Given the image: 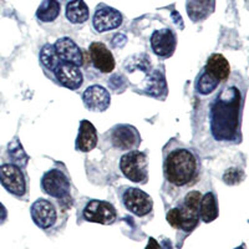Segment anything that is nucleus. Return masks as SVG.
I'll return each instance as SVG.
<instances>
[{"instance_id": "obj_9", "label": "nucleus", "mask_w": 249, "mask_h": 249, "mask_svg": "<svg viewBox=\"0 0 249 249\" xmlns=\"http://www.w3.org/2000/svg\"><path fill=\"white\" fill-rule=\"evenodd\" d=\"M111 143L121 151H133L141 143L140 132L131 124H119L111 132Z\"/></svg>"}, {"instance_id": "obj_7", "label": "nucleus", "mask_w": 249, "mask_h": 249, "mask_svg": "<svg viewBox=\"0 0 249 249\" xmlns=\"http://www.w3.org/2000/svg\"><path fill=\"white\" fill-rule=\"evenodd\" d=\"M124 207L133 214L143 217L153 208V201L150 196L140 188H127L122 196Z\"/></svg>"}, {"instance_id": "obj_8", "label": "nucleus", "mask_w": 249, "mask_h": 249, "mask_svg": "<svg viewBox=\"0 0 249 249\" xmlns=\"http://www.w3.org/2000/svg\"><path fill=\"white\" fill-rule=\"evenodd\" d=\"M116 210L111 203L93 199L86 204L84 210V218L89 222L100 224H112L116 219Z\"/></svg>"}, {"instance_id": "obj_14", "label": "nucleus", "mask_w": 249, "mask_h": 249, "mask_svg": "<svg viewBox=\"0 0 249 249\" xmlns=\"http://www.w3.org/2000/svg\"><path fill=\"white\" fill-rule=\"evenodd\" d=\"M56 76L57 81L64 88L70 90H77L84 82V75L80 66L70 64V62H60L53 71Z\"/></svg>"}, {"instance_id": "obj_25", "label": "nucleus", "mask_w": 249, "mask_h": 249, "mask_svg": "<svg viewBox=\"0 0 249 249\" xmlns=\"http://www.w3.org/2000/svg\"><path fill=\"white\" fill-rule=\"evenodd\" d=\"M8 153L9 157L12 159L13 163L17 164L18 167H26V164H28L29 162V156L26 155V152L24 151L23 146H21L20 141L18 140V137H15V139L9 143Z\"/></svg>"}, {"instance_id": "obj_23", "label": "nucleus", "mask_w": 249, "mask_h": 249, "mask_svg": "<svg viewBox=\"0 0 249 249\" xmlns=\"http://www.w3.org/2000/svg\"><path fill=\"white\" fill-rule=\"evenodd\" d=\"M60 3L57 0H44L36 12V18L43 23H51L60 15Z\"/></svg>"}, {"instance_id": "obj_15", "label": "nucleus", "mask_w": 249, "mask_h": 249, "mask_svg": "<svg viewBox=\"0 0 249 249\" xmlns=\"http://www.w3.org/2000/svg\"><path fill=\"white\" fill-rule=\"evenodd\" d=\"M89 53H90V59L93 68L104 74L112 72L115 69V59H113L110 49L105 44L95 41L89 48Z\"/></svg>"}, {"instance_id": "obj_26", "label": "nucleus", "mask_w": 249, "mask_h": 249, "mask_svg": "<svg viewBox=\"0 0 249 249\" xmlns=\"http://www.w3.org/2000/svg\"><path fill=\"white\" fill-rule=\"evenodd\" d=\"M40 60H41V64L50 71H54V69L61 62L55 51L54 45H50V44L43 46L40 51Z\"/></svg>"}, {"instance_id": "obj_18", "label": "nucleus", "mask_w": 249, "mask_h": 249, "mask_svg": "<svg viewBox=\"0 0 249 249\" xmlns=\"http://www.w3.org/2000/svg\"><path fill=\"white\" fill-rule=\"evenodd\" d=\"M204 71L219 81H226L231 74L230 62L221 54H212L204 66Z\"/></svg>"}, {"instance_id": "obj_27", "label": "nucleus", "mask_w": 249, "mask_h": 249, "mask_svg": "<svg viewBox=\"0 0 249 249\" xmlns=\"http://www.w3.org/2000/svg\"><path fill=\"white\" fill-rule=\"evenodd\" d=\"M243 178V172H242L239 168H230V170H227L223 175V181L226 182L227 184H237L242 181Z\"/></svg>"}, {"instance_id": "obj_10", "label": "nucleus", "mask_w": 249, "mask_h": 249, "mask_svg": "<svg viewBox=\"0 0 249 249\" xmlns=\"http://www.w3.org/2000/svg\"><path fill=\"white\" fill-rule=\"evenodd\" d=\"M122 24V15L119 10L107 5H99L92 19V25L97 33L117 29Z\"/></svg>"}, {"instance_id": "obj_5", "label": "nucleus", "mask_w": 249, "mask_h": 249, "mask_svg": "<svg viewBox=\"0 0 249 249\" xmlns=\"http://www.w3.org/2000/svg\"><path fill=\"white\" fill-rule=\"evenodd\" d=\"M0 182L8 192L21 197L26 192V182L24 173L14 163H5L0 166Z\"/></svg>"}, {"instance_id": "obj_21", "label": "nucleus", "mask_w": 249, "mask_h": 249, "mask_svg": "<svg viewBox=\"0 0 249 249\" xmlns=\"http://www.w3.org/2000/svg\"><path fill=\"white\" fill-rule=\"evenodd\" d=\"M66 19L72 24H82L89 19V8L84 0H72L66 5Z\"/></svg>"}, {"instance_id": "obj_28", "label": "nucleus", "mask_w": 249, "mask_h": 249, "mask_svg": "<svg viewBox=\"0 0 249 249\" xmlns=\"http://www.w3.org/2000/svg\"><path fill=\"white\" fill-rule=\"evenodd\" d=\"M6 218H8V212H6L5 207L0 203V224H3L6 221Z\"/></svg>"}, {"instance_id": "obj_20", "label": "nucleus", "mask_w": 249, "mask_h": 249, "mask_svg": "<svg viewBox=\"0 0 249 249\" xmlns=\"http://www.w3.org/2000/svg\"><path fill=\"white\" fill-rule=\"evenodd\" d=\"M198 213H199V218H201L204 223L213 222L215 218L218 217L217 199H215L214 195H213L212 192L206 193V195L201 197Z\"/></svg>"}, {"instance_id": "obj_13", "label": "nucleus", "mask_w": 249, "mask_h": 249, "mask_svg": "<svg viewBox=\"0 0 249 249\" xmlns=\"http://www.w3.org/2000/svg\"><path fill=\"white\" fill-rule=\"evenodd\" d=\"M82 101L86 108L95 112H104L110 107V92L101 85H92L82 93Z\"/></svg>"}, {"instance_id": "obj_22", "label": "nucleus", "mask_w": 249, "mask_h": 249, "mask_svg": "<svg viewBox=\"0 0 249 249\" xmlns=\"http://www.w3.org/2000/svg\"><path fill=\"white\" fill-rule=\"evenodd\" d=\"M146 92L153 97L164 96L167 93V84H166V80H164L162 72H160L159 70H155L148 76Z\"/></svg>"}, {"instance_id": "obj_11", "label": "nucleus", "mask_w": 249, "mask_h": 249, "mask_svg": "<svg viewBox=\"0 0 249 249\" xmlns=\"http://www.w3.org/2000/svg\"><path fill=\"white\" fill-rule=\"evenodd\" d=\"M177 45L176 34L171 29L156 30L151 36V48L157 56L167 59L173 55Z\"/></svg>"}, {"instance_id": "obj_17", "label": "nucleus", "mask_w": 249, "mask_h": 249, "mask_svg": "<svg viewBox=\"0 0 249 249\" xmlns=\"http://www.w3.org/2000/svg\"><path fill=\"white\" fill-rule=\"evenodd\" d=\"M97 144V132L96 128L88 120H82L80 122L79 127V135H77L76 142H75V146H76L77 151H81V152H90L93 148L96 147Z\"/></svg>"}, {"instance_id": "obj_16", "label": "nucleus", "mask_w": 249, "mask_h": 249, "mask_svg": "<svg viewBox=\"0 0 249 249\" xmlns=\"http://www.w3.org/2000/svg\"><path fill=\"white\" fill-rule=\"evenodd\" d=\"M54 48L57 56L62 62H70L76 66H82L84 64L81 49L70 37H61V39L56 40Z\"/></svg>"}, {"instance_id": "obj_19", "label": "nucleus", "mask_w": 249, "mask_h": 249, "mask_svg": "<svg viewBox=\"0 0 249 249\" xmlns=\"http://www.w3.org/2000/svg\"><path fill=\"white\" fill-rule=\"evenodd\" d=\"M214 10V0H187V13L193 21L207 19Z\"/></svg>"}, {"instance_id": "obj_12", "label": "nucleus", "mask_w": 249, "mask_h": 249, "mask_svg": "<svg viewBox=\"0 0 249 249\" xmlns=\"http://www.w3.org/2000/svg\"><path fill=\"white\" fill-rule=\"evenodd\" d=\"M30 213L35 224L43 230H48L54 226L57 219L56 208L48 199L40 198L35 201L31 206Z\"/></svg>"}, {"instance_id": "obj_24", "label": "nucleus", "mask_w": 249, "mask_h": 249, "mask_svg": "<svg viewBox=\"0 0 249 249\" xmlns=\"http://www.w3.org/2000/svg\"><path fill=\"white\" fill-rule=\"evenodd\" d=\"M219 84H221L219 80L211 76L210 74H207L206 71L203 70L201 74L198 75L197 80H196V91H197L199 95L207 96V95L212 93L213 91L219 86Z\"/></svg>"}, {"instance_id": "obj_2", "label": "nucleus", "mask_w": 249, "mask_h": 249, "mask_svg": "<svg viewBox=\"0 0 249 249\" xmlns=\"http://www.w3.org/2000/svg\"><path fill=\"white\" fill-rule=\"evenodd\" d=\"M164 176L171 184L186 187L197 178L199 171L198 160L187 148L173 150L164 160Z\"/></svg>"}, {"instance_id": "obj_4", "label": "nucleus", "mask_w": 249, "mask_h": 249, "mask_svg": "<svg viewBox=\"0 0 249 249\" xmlns=\"http://www.w3.org/2000/svg\"><path fill=\"white\" fill-rule=\"evenodd\" d=\"M122 175L135 183H146L148 178L147 156L140 151H128L120 160Z\"/></svg>"}, {"instance_id": "obj_1", "label": "nucleus", "mask_w": 249, "mask_h": 249, "mask_svg": "<svg viewBox=\"0 0 249 249\" xmlns=\"http://www.w3.org/2000/svg\"><path fill=\"white\" fill-rule=\"evenodd\" d=\"M242 93L235 86H227L218 93L211 107V131L218 141H235L241 128Z\"/></svg>"}, {"instance_id": "obj_6", "label": "nucleus", "mask_w": 249, "mask_h": 249, "mask_svg": "<svg viewBox=\"0 0 249 249\" xmlns=\"http://www.w3.org/2000/svg\"><path fill=\"white\" fill-rule=\"evenodd\" d=\"M41 187L44 192L54 198H65L70 193V181L62 171L54 168L43 176Z\"/></svg>"}, {"instance_id": "obj_3", "label": "nucleus", "mask_w": 249, "mask_h": 249, "mask_svg": "<svg viewBox=\"0 0 249 249\" xmlns=\"http://www.w3.org/2000/svg\"><path fill=\"white\" fill-rule=\"evenodd\" d=\"M201 197L202 195L198 191H191L187 193L181 207L168 211V223L184 232H191L195 230L199 221L198 208Z\"/></svg>"}]
</instances>
